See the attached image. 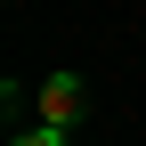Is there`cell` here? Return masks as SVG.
<instances>
[{
    "label": "cell",
    "instance_id": "1",
    "mask_svg": "<svg viewBox=\"0 0 146 146\" xmlns=\"http://www.w3.org/2000/svg\"><path fill=\"white\" fill-rule=\"evenodd\" d=\"M33 98H41V122H57V130H73V122L89 114V81L81 73H49Z\"/></svg>",
    "mask_w": 146,
    "mask_h": 146
},
{
    "label": "cell",
    "instance_id": "2",
    "mask_svg": "<svg viewBox=\"0 0 146 146\" xmlns=\"http://www.w3.org/2000/svg\"><path fill=\"white\" fill-rule=\"evenodd\" d=\"M16 146H65V130H57V122H41V130H25Z\"/></svg>",
    "mask_w": 146,
    "mask_h": 146
}]
</instances>
